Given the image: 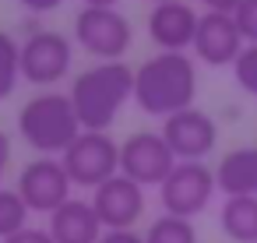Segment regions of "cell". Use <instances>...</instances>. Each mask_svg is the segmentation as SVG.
<instances>
[{
  "label": "cell",
  "instance_id": "obj_7",
  "mask_svg": "<svg viewBox=\"0 0 257 243\" xmlns=\"http://www.w3.org/2000/svg\"><path fill=\"white\" fill-rule=\"evenodd\" d=\"M71 64H74V46L64 32L39 29L22 43V78L29 85H39V88L57 85L67 78Z\"/></svg>",
  "mask_w": 257,
  "mask_h": 243
},
{
  "label": "cell",
  "instance_id": "obj_22",
  "mask_svg": "<svg viewBox=\"0 0 257 243\" xmlns=\"http://www.w3.org/2000/svg\"><path fill=\"white\" fill-rule=\"evenodd\" d=\"M0 243H53L50 229H39V225H25L22 232L8 236V239H0Z\"/></svg>",
  "mask_w": 257,
  "mask_h": 243
},
{
  "label": "cell",
  "instance_id": "obj_23",
  "mask_svg": "<svg viewBox=\"0 0 257 243\" xmlns=\"http://www.w3.org/2000/svg\"><path fill=\"white\" fill-rule=\"evenodd\" d=\"M99 243H145V232H138V229H106Z\"/></svg>",
  "mask_w": 257,
  "mask_h": 243
},
{
  "label": "cell",
  "instance_id": "obj_25",
  "mask_svg": "<svg viewBox=\"0 0 257 243\" xmlns=\"http://www.w3.org/2000/svg\"><path fill=\"white\" fill-rule=\"evenodd\" d=\"M18 4L25 8V11H36V15H46V11H53V8H60L64 0H18Z\"/></svg>",
  "mask_w": 257,
  "mask_h": 243
},
{
  "label": "cell",
  "instance_id": "obj_21",
  "mask_svg": "<svg viewBox=\"0 0 257 243\" xmlns=\"http://www.w3.org/2000/svg\"><path fill=\"white\" fill-rule=\"evenodd\" d=\"M236 18V29L243 36L246 46H257V0H239V8L232 11Z\"/></svg>",
  "mask_w": 257,
  "mask_h": 243
},
{
  "label": "cell",
  "instance_id": "obj_16",
  "mask_svg": "<svg viewBox=\"0 0 257 243\" xmlns=\"http://www.w3.org/2000/svg\"><path fill=\"white\" fill-rule=\"evenodd\" d=\"M218 229L232 243H257V197H225Z\"/></svg>",
  "mask_w": 257,
  "mask_h": 243
},
{
  "label": "cell",
  "instance_id": "obj_2",
  "mask_svg": "<svg viewBox=\"0 0 257 243\" xmlns=\"http://www.w3.org/2000/svg\"><path fill=\"white\" fill-rule=\"evenodd\" d=\"M67 95L81 120V131H109L120 109L134 99V71L123 60L95 64L71 81Z\"/></svg>",
  "mask_w": 257,
  "mask_h": 243
},
{
  "label": "cell",
  "instance_id": "obj_4",
  "mask_svg": "<svg viewBox=\"0 0 257 243\" xmlns=\"http://www.w3.org/2000/svg\"><path fill=\"white\" fill-rule=\"evenodd\" d=\"M74 43H81L85 53L106 60H120L131 43H134V29L131 18L120 15L116 8H81L74 18Z\"/></svg>",
  "mask_w": 257,
  "mask_h": 243
},
{
  "label": "cell",
  "instance_id": "obj_5",
  "mask_svg": "<svg viewBox=\"0 0 257 243\" xmlns=\"http://www.w3.org/2000/svg\"><path fill=\"white\" fill-rule=\"evenodd\" d=\"M215 169H208V162H176L173 173L162 180L159 187V201L166 215H180V218H197L211 197H215Z\"/></svg>",
  "mask_w": 257,
  "mask_h": 243
},
{
  "label": "cell",
  "instance_id": "obj_24",
  "mask_svg": "<svg viewBox=\"0 0 257 243\" xmlns=\"http://www.w3.org/2000/svg\"><path fill=\"white\" fill-rule=\"evenodd\" d=\"M204 11H215V15H232L239 8V0H197Z\"/></svg>",
  "mask_w": 257,
  "mask_h": 243
},
{
  "label": "cell",
  "instance_id": "obj_27",
  "mask_svg": "<svg viewBox=\"0 0 257 243\" xmlns=\"http://www.w3.org/2000/svg\"><path fill=\"white\" fill-rule=\"evenodd\" d=\"M120 0H81V8H116Z\"/></svg>",
  "mask_w": 257,
  "mask_h": 243
},
{
  "label": "cell",
  "instance_id": "obj_1",
  "mask_svg": "<svg viewBox=\"0 0 257 243\" xmlns=\"http://www.w3.org/2000/svg\"><path fill=\"white\" fill-rule=\"evenodd\" d=\"M197 95V71L187 53H155L134 71V102L148 116H173L190 109Z\"/></svg>",
  "mask_w": 257,
  "mask_h": 243
},
{
  "label": "cell",
  "instance_id": "obj_8",
  "mask_svg": "<svg viewBox=\"0 0 257 243\" xmlns=\"http://www.w3.org/2000/svg\"><path fill=\"white\" fill-rule=\"evenodd\" d=\"M173 166L176 155L159 131H138L127 141H120V173L138 187H162Z\"/></svg>",
  "mask_w": 257,
  "mask_h": 243
},
{
  "label": "cell",
  "instance_id": "obj_20",
  "mask_svg": "<svg viewBox=\"0 0 257 243\" xmlns=\"http://www.w3.org/2000/svg\"><path fill=\"white\" fill-rule=\"evenodd\" d=\"M232 74H236V85H239L246 95L257 99V46H246V50L236 57Z\"/></svg>",
  "mask_w": 257,
  "mask_h": 243
},
{
  "label": "cell",
  "instance_id": "obj_14",
  "mask_svg": "<svg viewBox=\"0 0 257 243\" xmlns=\"http://www.w3.org/2000/svg\"><path fill=\"white\" fill-rule=\"evenodd\" d=\"M50 236L53 243H99L106 225L99 222L92 201H81V197H71L67 204H60L53 215H50Z\"/></svg>",
  "mask_w": 257,
  "mask_h": 243
},
{
  "label": "cell",
  "instance_id": "obj_18",
  "mask_svg": "<svg viewBox=\"0 0 257 243\" xmlns=\"http://www.w3.org/2000/svg\"><path fill=\"white\" fill-rule=\"evenodd\" d=\"M22 81V43L0 29V99L15 95Z\"/></svg>",
  "mask_w": 257,
  "mask_h": 243
},
{
  "label": "cell",
  "instance_id": "obj_15",
  "mask_svg": "<svg viewBox=\"0 0 257 243\" xmlns=\"http://www.w3.org/2000/svg\"><path fill=\"white\" fill-rule=\"evenodd\" d=\"M215 187L225 197H257V145L225 152L215 166Z\"/></svg>",
  "mask_w": 257,
  "mask_h": 243
},
{
  "label": "cell",
  "instance_id": "obj_28",
  "mask_svg": "<svg viewBox=\"0 0 257 243\" xmlns=\"http://www.w3.org/2000/svg\"><path fill=\"white\" fill-rule=\"evenodd\" d=\"M152 4H166V0H152Z\"/></svg>",
  "mask_w": 257,
  "mask_h": 243
},
{
  "label": "cell",
  "instance_id": "obj_19",
  "mask_svg": "<svg viewBox=\"0 0 257 243\" xmlns=\"http://www.w3.org/2000/svg\"><path fill=\"white\" fill-rule=\"evenodd\" d=\"M29 204L22 201V194L15 187H0V239H8L15 232H22L29 225Z\"/></svg>",
  "mask_w": 257,
  "mask_h": 243
},
{
  "label": "cell",
  "instance_id": "obj_17",
  "mask_svg": "<svg viewBox=\"0 0 257 243\" xmlns=\"http://www.w3.org/2000/svg\"><path fill=\"white\" fill-rule=\"evenodd\" d=\"M145 243H197V229L190 218H180V215H159L148 222L145 229Z\"/></svg>",
  "mask_w": 257,
  "mask_h": 243
},
{
  "label": "cell",
  "instance_id": "obj_13",
  "mask_svg": "<svg viewBox=\"0 0 257 243\" xmlns=\"http://www.w3.org/2000/svg\"><path fill=\"white\" fill-rule=\"evenodd\" d=\"M201 15L187 4V0H166L155 4L148 15V36L159 46V53H187L194 46Z\"/></svg>",
  "mask_w": 257,
  "mask_h": 243
},
{
  "label": "cell",
  "instance_id": "obj_6",
  "mask_svg": "<svg viewBox=\"0 0 257 243\" xmlns=\"http://www.w3.org/2000/svg\"><path fill=\"white\" fill-rule=\"evenodd\" d=\"M71 183L78 187H99L109 176L120 173V145L106 131H81V138L60 155Z\"/></svg>",
  "mask_w": 257,
  "mask_h": 243
},
{
  "label": "cell",
  "instance_id": "obj_11",
  "mask_svg": "<svg viewBox=\"0 0 257 243\" xmlns=\"http://www.w3.org/2000/svg\"><path fill=\"white\" fill-rule=\"evenodd\" d=\"M194 57L208 67H232L236 57L246 50L239 29H236V18L232 15H215V11H204L201 22H197V32H194Z\"/></svg>",
  "mask_w": 257,
  "mask_h": 243
},
{
  "label": "cell",
  "instance_id": "obj_10",
  "mask_svg": "<svg viewBox=\"0 0 257 243\" xmlns=\"http://www.w3.org/2000/svg\"><path fill=\"white\" fill-rule=\"evenodd\" d=\"M71 176H67V169H64V162L60 159H50V155H39V159H32L22 173H18V194H22V201L29 204V211H46V215H53L60 204H67L71 201Z\"/></svg>",
  "mask_w": 257,
  "mask_h": 243
},
{
  "label": "cell",
  "instance_id": "obj_9",
  "mask_svg": "<svg viewBox=\"0 0 257 243\" xmlns=\"http://www.w3.org/2000/svg\"><path fill=\"white\" fill-rule=\"evenodd\" d=\"M159 134L173 148L176 162H204L218 145V124L211 120V113H204L197 106L166 116Z\"/></svg>",
  "mask_w": 257,
  "mask_h": 243
},
{
  "label": "cell",
  "instance_id": "obj_12",
  "mask_svg": "<svg viewBox=\"0 0 257 243\" xmlns=\"http://www.w3.org/2000/svg\"><path fill=\"white\" fill-rule=\"evenodd\" d=\"M92 208L106 229H134V222L145 215V187L116 173L92 190Z\"/></svg>",
  "mask_w": 257,
  "mask_h": 243
},
{
  "label": "cell",
  "instance_id": "obj_3",
  "mask_svg": "<svg viewBox=\"0 0 257 243\" xmlns=\"http://www.w3.org/2000/svg\"><path fill=\"white\" fill-rule=\"evenodd\" d=\"M18 134L39 155H64L81 138V120L71 106V95L39 92L18 109Z\"/></svg>",
  "mask_w": 257,
  "mask_h": 243
},
{
  "label": "cell",
  "instance_id": "obj_26",
  "mask_svg": "<svg viewBox=\"0 0 257 243\" xmlns=\"http://www.w3.org/2000/svg\"><path fill=\"white\" fill-rule=\"evenodd\" d=\"M8 166H11V138H8L4 131H0V183H4Z\"/></svg>",
  "mask_w": 257,
  "mask_h": 243
}]
</instances>
